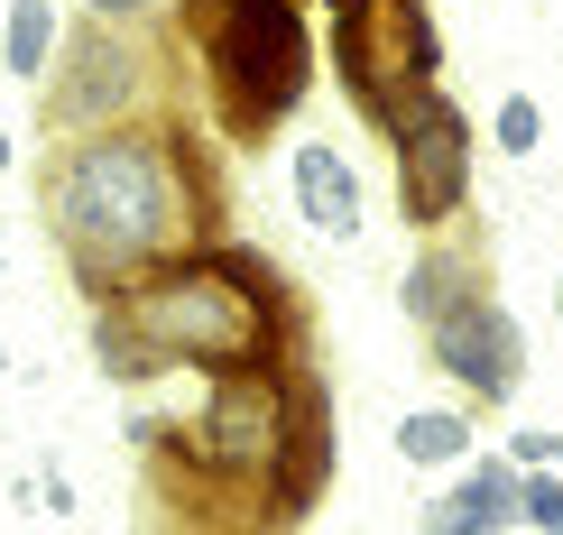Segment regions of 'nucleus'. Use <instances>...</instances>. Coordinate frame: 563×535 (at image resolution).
<instances>
[{
  "instance_id": "f257e3e1",
  "label": "nucleus",
  "mask_w": 563,
  "mask_h": 535,
  "mask_svg": "<svg viewBox=\"0 0 563 535\" xmlns=\"http://www.w3.org/2000/svg\"><path fill=\"white\" fill-rule=\"evenodd\" d=\"M37 213L56 231L75 287L102 305L130 277L222 241V185L203 167L195 121H121L65 138L37 176Z\"/></svg>"
},
{
  "instance_id": "f03ea898",
  "label": "nucleus",
  "mask_w": 563,
  "mask_h": 535,
  "mask_svg": "<svg viewBox=\"0 0 563 535\" xmlns=\"http://www.w3.org/2000/svg\"><path fill=\"white\" fill-rule=\"evenodd\" d=\"M287 323H296V277L268 268L250 241H213L130 277L121 296H102L92 305V360L121 388L167 379V369L231 379V369L287 360Z\"/></svg>"
},
{
  "instance_id": "7ed1b4c3",
  "label": "nucleus",
  "mask_w": 563,
  "mask_h": 535,
  "mask_svg": "<svg viewBox=\"0 0 563 535\" xmlns=\"http://www.w3.org/2000/svg\"><path fill=\"white\" fill-rule=\"evenodd\" d=\"M203 111L231 148H268L277 121H296L314 92V19L305 0H231L213 29H195Z\"/></svg>"
},
{
  "instance_id": "20e7f679",
  "label": "nucleus",
  "mask_w": 563,
  "mask_h": 535,
  "mask_svg": "<svg viewBox=\"0 0 563 535\" xmlns=\"http://www.w3.org/2000/svg\"><path fill=\"white\" fill-rule=\"evenodd\" d=\"M333 75L379 138L443 83V37L426 0H333Z\"/></svg>"
},
{
  "instance_id": "39448f33",
  "label": "nucleus",
  "mask_w": 563,
  "mask_h": 535,
  "mask_svg": "<svg viewBox=\"0 0 563 535\" xmlns=\"http://www.w3.org/2000/svg\"><path fill=\"white\" fill-rule=\"evenodd\" d=\"M157 92V56L139 29H111V19H65L56 37V75L37 83V121L56 138H92V130H121L148 111Z\"/></svg>"
},
{
  "instance_id": "423d86ee",
  "label": "nucleus",
  "mask_w": 563,
  "mask_h": 535,
  "mask_svg": "<svg viewBox=\"0 0 563 535\" xmlns=\"http://www.w3.org/2000/svg\"><path fill=\"white\" fill-rule=\"evenodd\" d=\"M472 148L481 138H472V121H462V102L443 83L397 121L388 157H397V213H407L416 241H434V231H453L472 213Z\"/></svg>"
},
{
  "instance_id": "0eeeda50",
  "label": "nucleus",
  "mask_w": 563,
  "mask_h": 535,
  "mask_svg": "<svg viewBox=\"0 0 563 535\" xmlns=\"http://www.w3.org/2000/svg\"><path fill=\"white\" fill-rule=\"evenodd\" d=\"M426 360L462 388L472 406H508L527 388V323L499 305V296H472L443 323H426Z\"/></svg>"
},
{
  "instance_id": "6e6552de",
  "label": "nucleus",
  "mask_w": 563,
  "mask_h": 535,
  "mask_svg": "<svg viewBox=\"0 0 563 535\" xmlns=\"http://www.w3.org/2000/svg\"><path fill=\"white\" fill-rule=\"evenodd\" d=\"M333 490V388L323 369H296V415H287V444L268 461V535L305 526Z\"/></svg>"
},
{
  "instance_id": "1a4fd4ad",
  "label": "nucleus",
  "mask_w": 563,
  "mask_h": 535,
  "mask_svg": "<svg viewBox=\"0 0 563 535\" xmlns=\"http://www.w3.org/2000/svg\"><path fill=\"white\" fill-rule=\"evenodd\" d=\"M472 296H489V249L481 231H434V241H416V268L397 277V305H407V323L426 333V323H443L453 305H472Z\"/></svg>"
},
{
  "instance_id": "9d476101",
  "label": "nucleus",
  "mask_w": 563,
  "mask_h": 535,
  "mask_svg": "<svg viewBox=\"0 0 563 535\" xmlns=\"http://www.w3.org/2000/svg\"><path fill=\"white\" fill-rule=\"evenodd\" d=\"M518 499H527V471L508 453H472L462 480L443 499H426L416 535H518Z\"/></svg>"
},
{
  "instance_id": "9b49d317",
  "label": "nucleus",
  "mask_w": 563,
  "mask_h": 535,
  "mask_svg": "<svg viewBox=\"0 0 563 535\" xmlns=\"http://www.w3.org/2000/svg\"><path fill=\"white\" fill-rule=\"evenodd\" d=\"M287 185H296V213L305 231H323V241H361V167L333 148V138H305V148L287 157Z\"/></svg>"
},
{
  "instance_id": "f8f14e48",
  "label": "nucleus",
  "mask_w": 563,
  "mask_h": 535,
  "mask_svg": "<svg viewBox=\"0 0 563 535\" xmlns=\"http://www.w3.org/2000/svg\"><path fill=\"white\" fill-rule=\"evenodd\" d=\"M472 453H481V434H472V415H462V406L397 415V461H407V471H462Z\"/></svg>"
},
{
  "instance_id": "ddd939ff",
  "label": "nucleus",
  "mask_w": 563,
  "mask_h": 535,
  "mask_svg": "<svg viewBox=\"0 0 563 535\" xmlns=\"http://www.w3.org/2000/svg\"><path fill=\"white\" fill-rule=\"evenodd\" d=\"M56 0H10V19H0V65H10L19 83H46V65H56Z\"/></svg>"
},
{
  "instance_id": "4468645a",
  "label": "nucleus",
  "mask_w": 563,
  "mask_h": 535,
  "mask_svg": "<svg viewBox=\"0 0 563 535\" xmlns=\"http://www.w3.org/2000/svg\"><path fill=\"white\" fill-rule=\"evenodd\" d=\"M489 138H499V157H536V138H545V102H536V92H499Z\"/></svg>"
},
{
  "instance_id": "2eb2a0df",
  "label": "nucleus",
  "mask_w": 563,
  "mask_h": 535,
  "mask_svg": "<svg viewBox=\"0 0 563 535\" xmlns=\"http://www.w3.org/2000/svg\"><path fill=\"white\" fill-rule=\"evenodd\" d=\"M518 526H527V535H563V471H527Z\"/></svg>"
},
{
  "instance_id": "dca6fc26",
  "label": "nucleus",
  "mask_w": 563,
  "mask_h": 535,
  "mask_svg": "<svg viewBox=\"0 0 563 535\" xmlns=\"http://www.w3.org/2000/svg\"><path fill=\"white\" fill-rule=\"evenodd\" d=\"M508 461H518V471H563V434H554V425L508 434Z\"/></svg>"
},
{
  "instance_id": "f3484780",
  "label": "nucleus",
  "mask_w": 563,
  "mask_h": 535,
  "mask_svg": "<svg viewBox=\"0 0 563 535\" xmlns=\"http://www.w3.org/2000/svg\"><path fill=\"white\" fill-rule=\"evenodd\" d=\"M92 19H111V29H148V19H167L176 0H84Z\"/></svg>"
},
{
  "instance_id": "a211bd4d",
  "label": "nucleus",
  "mask_w": 563,
  "mask_h": 535,
  "mask_svg": "<svg viewBox=\"0 0 563 535\" xmlns=\"http://www.w3.org/2000/svg\"><path fill=\"white\" fill-rule=\"evenodd\" d=\"M37 508H46V517H75V480H65L56 461H46V471H37Z\"/></svg>"
},
{
  "instance_id": "6ab92c4d",
  "label": "nucleus",
  "mask_w": 563,
  "mask_h": 535,
  "mask_svg": "<svg viewBox=\"0 0 563 535\" xmlns=\"http://www.w3.org/2000/svg\"><path fill=\"white\" fill-rule=\"evenodd\" d=\"M10 167H19V138H10V130H0V176H10Z\"/></svg>"
},
{
  "instance_id": "aec40b11",
  "label": "nucleus",
  "mask_w": 563,
  "mask_h": 535,
  "mask_svg": "<svg viewBox=\"0 0 563 535\" xmlns=\"http://www.w3.org/2000/svg\"><path fill=\"white\" fill-rule=\"evenodd\" d=\"M554 323H563V277H554Z\"/></svg>"
},
{
  "instance_id": "412c9836",
  "label": "nucleus",
  "mask_w": 563,
  "mask_h": 535,
  "mask_svg": "<svg viewBox=\"0 0 563 535\" xmlns=\"http://www.w3.org/2000/svg\"><path fill=\"white\" fill-rule=\"evenodd\" d=\"M0 379H10V342H0Z\"/></svg>"
},
{
  "instance_id": "4be33fe9",
  "label": "nucleus",
  "mask_w": 563,
  "mask_h": 535,
  "mask_svg": "<svg viewBox=\"0 0 563 535\" xmlns=\"http://www.w3.org/2000/svg\"><path fill=\"white\" fill-rule=\"evenodd\" d=\"M0 268H10V241H0Z\"/></svg>"
},
{
  "instance_id": "5701e85b",
  "label": "nucleus",
  "mask_w": 563,
  "mask_h": 535,
  "mask_svg": "<svg viewBox=\"0 0 563 535\" xmlns=\"http://www.w3.org/2000/svg\"><path fill=\"white\" fill-rule=\"evenodd\" d=\"M397 535H416V526H397Z\"/></svg>"
}]
</instances>
